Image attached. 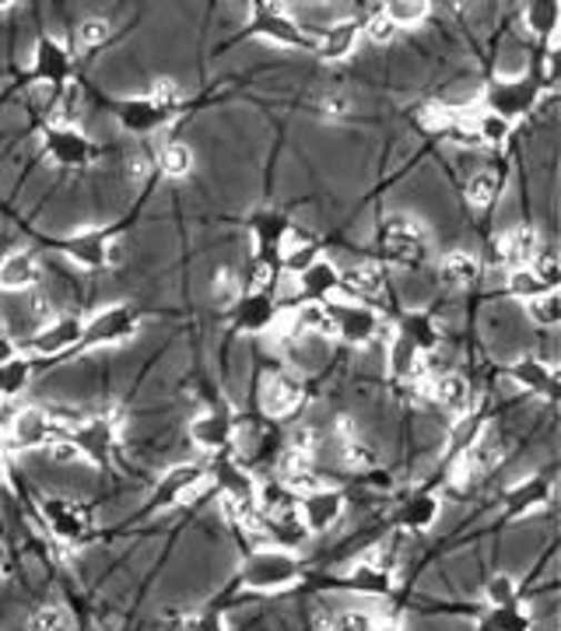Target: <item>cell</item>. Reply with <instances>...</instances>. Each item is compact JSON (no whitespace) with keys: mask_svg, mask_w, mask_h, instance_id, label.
I'll list each match as a JSON object with an SVG mask.
<instances>
[{"mask_svg":"<svg viewBox=\"0 0 561 631\" xmlns=\"http://www.w3.org/2000/svg\"><path fill=\"white\" fill-rule=\"evenodd\" d=\"M250 29L274 42V47H312V42L305 39V29L299 26L295 18L284 14L281 8L274 4H253V18H250Z\"/></svg>","mask_w":561,"mask_h":631,"instance_id":"5bb4252c","label":"cell"},{"mask_svg":"<svg viewBox=\"0 0 561 631\" xmlns=\"http://www.w3.org/2000/svg\"><path fill=\"white\" fill-rule=\"evenodd\" d=\"M71 435V428L63 421H57L50 414V408H21L11 414L8 421V445L18 449V453H36V449H47L57 439Z\"/></svg>","mask_w":561,"mask_h":631,"instance_id":"3957f363","label":"cell"},{"mask_svg":"<svg viewBox=\"0 0 561 631\" xmlns=\"http://www.w3.org/2000/svg\"><path fill=\"white\" fill-rule=\"evenodd\" d=\"M505 288H509V296H512L515 302H533V299L548 296V291H554V288H548L541 278H537L530 267L509 270V274H505Z\"/></svg>","mask_w":561,"mask_h":631,"instance_id":"f35d334b","label":"cell"},{"mask_svg":"<svg viewBox=\"0 0 561 631\" xmlns=\"http://www.w3.org/2000/svg\"><path fill=\"white\" fill-rule=\"evenodd\" d=\"M11 358H18V344H14V337L4 330V333H0V365H8Z\"/></svg>","mask_w":561,"mask_h":631,"instance_id":"db71d44e","label":"cell"},{"mask_svg":"<svg viewBox=\"0 0 561 631\" xmlns=\"http://www.w3.org/2000/svg\"><path fill=\"white\" fill-rule=\"evenodd\" d=\"M537 99H541V84H537L533 74H523V78H502L488 88V112H495V117L502 120H520L527 117V112L537 106Z\"/></svg>","mask_w":561,"mask_h":631,"instance_id":"9c48e42d","label":"cell"},{"mask_svg":"<svg viewBox=\"0 0 561 631\" xmlns=\"http://www.w3.org/2000/svg\"><path fill=\"white\" fill-rule=\"evenodd\" d=\"M393 36H397V26L387 14H372L365 21V39L375 42V47H387V42H393Z\"/></svg>","mask_w":561,"mask_h":631,"instance_id":"816d5d0a","label":"cell"},{"mask_svg":"<svg viewBox=\"0 0 561 631\" xmlns=\"http://www.w3.org/2000/svg\"><path fill=\"white\" fill-rule=\"evenodd\" d=\"M211 488V473L204 463H176L162 473V481L154 484L151 509H176L193 502L200 491Z\"/></svg>","mask_w":561,"mask_h":631,"instance_id":"8992f818","label":"cell"},{"mask_svg":"<svg viewBox=\"0 0 561 631\" xmlns=\"http://www.w3.org/2000/svg\"><path fill=\"white\" fill-rule=\"evenodd\" d=\"M512 133V123L495 117V112H478V141L481 144H505Z\"/></svg>","mask_w":561,"mask_h":631,"instance_id":"c3c4849f","label":"cell"},{"mask_svg":"<svg viewBox=\"0 0 561 631\" xmlns=\"http://www.w3.org/2000/svg\"><path fill=\"white\" fill-rule=\"evenodd\" d=\"M400 333L408 337V341L421 351V354H429L439 348V330H435V320H429V316H421V312H411L408 320L400 323Z\"/></svg>","mask_w":561,"mask_h":631,"instance_id":"ab89813d","label":"cell"},{"mask_svg":"<svg viewBox=\"0 0 561 631\" xmlns=\"http://www.w3.org/2000/svg\"><path fill=\"white\" fill-rule=\"evenodd\" d=\"M71 442L78 449L81 463H109L112 453H117V442H120V428L112 418L106 414H92V418H81L78 424H71Z\"/></svg>","mask_w":561,"mask_h":631,"instance_id":"52a82bcc","label":"cell"},{"mask_svg":"<svg viewBox=\"0 0 561 631\" xmlns=\"http://www.w3.org/2000/svg\"><path fill=\"white\" fill-rule=\"evenodd\" d=\"M499 197V172L495 169H478L467 176V204L474 211H488Z\"/></svg>","mask_w":561,"mask_h":631,"instance_id":"e575fe53","label":"cell"},{"mask_svg":"<svg viewBox=\"0 0 561 631\" xmlns=\"http://www.w3.org/2000/svg\"><path fill=\"white\" fill-rule=\"evenodd\" d=\"M295 284H299V296L305 299V302H323V299H330L337 288H341V270H337L330 260H317L312 267H305L302 274L295 278Z\"/></svg>","mask_w":561,"mask_h":631,"instance_id":"83f0119b","label":"cell"},{"mask_svg":"<svg viewBox=\"0 0 561 631\" xmlns=\"http://www.w3.org/2000/svg\"><path fill=\"white\" fill-rule=\"evenodd\" d=\"M509 379L515 382L520 390H530V393H541V397H558V379H554V369L548 362H541L537 354H520L512 358L509 365Z\"/></svg>","mask_w":561,"mask_h":631,"instance_id":"7402d4cb","label":"cell"},{"mask_svg":"<svg viewBox=\"0 0 561 631\" xmlns=\"http://www.w3.org/2000/svg\"><path fill=\"white\" fill-rule=\"evenodd\" d=\"M481 597H484V607L520 603V579H515L512 572H491L481 585Z\"/></svg>","mask_w":561,"mask_h":631,"instance_id":"8d00e7d4","label":"cell"},{"mask_svg":"<svg viewBox=\"0 0 561 631\" xmlns=\"http://www.w3.org/2000/svg\"><path fill=\"white\" fill-rule=\"evenodd\" d=\"M317 109L323 112V117H344V112H348V99L337 96V92H327V96L317 99Z\"/></svg>","mask_w":561,"mask_h":631,"instance_id":"f5cc1de1","label":"cell"},{"mask_svg":"<svg viewBox=\"0 0 561 631\" xmlns=\"http://www.w3.org/2000/svg\"><path fill=\"white\" fill-rule=\"evenodd\" d=\"M481 278V263L474 253H467V250H453V253H445L439 260V270H435V281L442 288H453V291H463L470 284H478Z\"/></svg>","mask_w":561,"mask_h":631,"instance_id":"4316f807","label":"cell"},{"mask_svg":"<svg viewBox=\"0 0 561 631\" xmlns=\"http://www.w3.org/2000/svg\"><path fill=\"white\" fill-rule=\"evenodd\" d=\"M372 631H403V624L400 621H375Z\"/></svg>","mask_w":561,"mask_h":631,"instance_id":"9f6ffc18","label":"cell"},{"mask_svg":"<svg viewBox=\"0 0 561 631\" xmlns=\"http://www.w3.org/2000/svg\"><path fill=\"white\" fill-rule=\"evenodd\" d=\"M397 296L408 309L429 306L432 296H435V278L424 274V270H400V274H397Z\"/></svg>","mask_w":561,"mask_h":631,"instance_id":"836d02e7","label":"cell"},{"mask_svg":"<svg viewBox=\"0 0 561 631\" xmlns=\"http://www.w3.org/2000/svg\"><path fill=\"white\" fill-rule=\"evenodd\" d=\"M533 628H537V618L520 603L484 607V614L474 624V631H533Z\"/></svg>","mask_w":561,"mask_h":631,"instance_id":"f546056e","label":"cell"},{"mask_svg":"<svg viewBox=\"0 0 561 631\" xmlns=\"http://www.w3.org/2000/svg\"><path fill=\"white\" fill-rule=\"evenodd\" d=\"M42 278L39 257L29 250H14L0 260V291H11V296H21V291H32Z\"/></svg>","mask_w":561,"mask_h":631,"instance_id":"cb8c5ba5","label":"cell"},{"mask_svg":"<svg viewBox=\"0 0 561 631\" xmlns=\"http://www.w3.org/2000/svg\"><path fill=\"white\" fill-rule=\"evenodd\" d=\"M383 14L400 29V26H418V21H424L432 14V8L424 4V0H390V4L383 8Z\"/></svg>","mask_w":561,"mask_h":631,"instance_id":"bcb514c9","label":"cell"},{"mask_svg":"<svg viewBox=\"0 0 561 631\" xmlns=\"http://www.w3.org/2000/svg\"><path fill=\"white\" fill-rule=\"evenodd\" d=\"M29 631H74L71 611L60 603L39 607V611H32V618H29Z\"/></svg>","mask_w":561,"mask_h":631,"instance_id":"7bdbcfd3","label":"cell"},{"mask_svg":"<svg viewBox=\"0 0 561 631\" xmlns=\"http://www.w3.org/2000/svg\"><path fill=\"white\" fill-rule=\"evenodd\" d=\"M179 631H229V621L218 611H197L179 624Z\"/></svg>","mask_w":561,"mask_h":631,"instance_id":"f907efd6","label":"cell"},{"mask_svg":"<svg viewBox=\"0 0 561 631\" xmlns=\"http://www.w3.org/2000/svg\"><path fill=\"white\" fill-rule=\"evenodd\" d=\"M236 323L239 330L246 333H267L274 323H278V316H274V299L271 296H257V291H250L242 302H239V312H236Z\"/></svg>","mask_w":561,"mask_h":631,"instance_id":"1f68e13d","label":"cell"},{"mask_svg":"<svg viewBox=\"0 0 561 631\" xmlns=\"http://www.w3.org/2000/svg\"><path fill=\"white\" fill-rule=\"evenodd\" d=\"M527 320L533 323V330H554L561 320V299L558 291H548V296L527 302Z\"/></svg>","mask_w":561,"mask_h":631,"instance_id":"b9f144b4","label":"cell"},{"mask_svg":"<svg viewBox=\"0 0 561 631\" xmlns=\"http://www.w3.org/2000/svg\"><path fill=\"white\" fill-rule=\"evenodd\" d=\"M117 120L130 133H151L169 120V112L162 106H154L148 96H130L117 106Z\"/></svg>","mask_w":561,"mask_h":631,"instance_id":"d4e9b609","label":"cell"},{"mask_svg":"<svg viewBox=\"0 0 561 631\" xmlns=\"http://www.w3.org/2000/svg\"><path fill=\"white\" fill-rule=\"evenodd\" d=\"M32 382V365L26 358H11L8 365H0V397H18Z\"/></svg>","mask_w":561,"mask_h":631,"instance_id":"ee69618b","label":"cell"},{"mask_svg":"<svg viewBox=\"0 0 561 631\" xmlns=\"http://www.w3.org/2000/svg\"><path fill=\"white\" fill-rule=\"evenodd\" d=\"M42 151L50 154V162L63 166V169H84L96 162V141L81 133L78 127H63V123H50L47 133H42Z\"/></svg>","mask_w":561,"mask_h":631,"instance_id":"ba28073f","label":"cell"},{"mask_svg":"<svg viewBox=\"0 0 561 631\" xmlns=\"http://www.w3.org/2000/svg\"><path fill=\"white\" fill-rule=\"evenodd\" d=\"M193 162H197V154L190 144L183 141H166L159 148V169L169 176V179H187L193 172Z\"/></svg>","mask_w":561,"mask_h":631,"instance_id":"74e56055","label":"cell"},{"mask_svg":"<svg viewBox=\"0 0 561 631\" xmlns=\"http://www.w3.org/2000/svg\"><path fill=\"white\" fill-rule=\"evenodd\" d=\"M109 246H112V239L106 232L84 229V232L67 236L60 242V250H63L67 260H74L84 270H102V267H109Z\"/></svg>","mask_w":561,"mask_h":631,"instance_id":"ffe728a7","label":"cell"},{"mask_svg":"<svg viewBox=\"0 0 561 631\" xmlns=\"http://www.w3.org/2000/svg\"><path fill=\"white\" fill-rule=\"evenodd\" d=\"M253 236H257V242L263 246V250L271 253V250H281V242L288 236V224H284L281 214H260L253 221Z\"/></svg>","mask_w":561,"mask_h":631,"instance_id":"f6af8a7d","label":"cell"},{"mask_svg":"<svg viewBox=\"0 0 561 631\" xmlns=\"http://www.w3.org/2000/svg\"><path fill=\"white\" fill-rule=\"evenodd\" d=\"M375 611L372 607H327L317 618L320 631H372L375 628Z\"/></svg>","mask_w":561,"mask_h":631,"instance_id":"4dcf8cb0","label":"cell"},{"mask_svg":"<svg viewBox=\"0 0 561 631\" xmlns=\"http://www.w3.org/2000/svg\"><path fill=\"white\" fill-rule=\"evenodd\" d=\"M236 439V414L229 408H211L190 421V442L204 453H221Z\"/></svg>","mask_w":561,"mask_h":631,"instance_id":"9a60e30c","label":"cell"},{"mask_svg":"<svg viewBox=\"0 0 561 631\" xmlns=\"http://www.w3.org/2000/svg\"><path fill=\"white\" fill-rule=\"evenodd\" d=\"M358 36H362V29H358L354 21L337 18L333 26H327L317 39H312V47L320 50L323 60H348L358 50Z\"/></svg>","mask_w":561,"mask_h":631,"instance_id":"484cf974","label":"cell"},{"mask_svg":"<svg viewBox=\"0 0 561 631\" xmlns=\"http://www.w3.org/2000/svg\"><path fill=\"white\" fill-rule=\"evenodd\" d=\"M81 337H84V320L74 312H63V316H53V320L42 323L32 337H26V344L32 354L57 358V354L81 348Z\"/></svg>","mask_w":561,"mask_h":631,"instance_id":"8fae6325","label":"cell"},{"mask_svg":"<svg viewBox=\"0 0 561 631\" xmlns=\"http://www.w3.org/2000/svg\"><path fill=\"white\" fill-rule=\"evenodd\" d=\"M32 74L36 81L50 84V88H63L67 78H71V53H67V47L60 39L53 36H42L36 39L32 47Z\"/></svg>","mask_w":561,"mask_h":631,"instance_id":"e0dca14e","label":"cell"},{"mask_svg":"<svg viewBox=\"0 0 561 631\" xmlns=\"http://www.w3.org/2000/svg\"><path fill=\"white\" fill-rule=\"evenodd\" d=\"M341 288L348 291V299L351 302H372L379 299L387 291V274H383V267L372 263V260H358L351 267L341 270Z\"/></svg>","mask_w":561,"mask_h":631,"instance_id":"44dd1931","label":"cell"},{"mask_svg":"<svg viewBox=\"0 0 561 631\" xmlns=\"http://www.w3.org/2000/svg\"><path fill=\"white\" fill-rule=\"evenodd\" d=\"M141 330V316L123 302H112L99 309L92 320H84V337L81 348H112V344H127L133 341Z\"/></svg>","mask_w":561,"mask_h":631,"instance_id":"5b68a950","label":"cell"},{"mask_svg":"<svg viewBox=\"0 0 561 631\" xmlns=\"http://www.w3.org/2000/svg\"><path fill=\"white\" fill-rule=\"evenodd\" d=\"M288 362L295 372H320L327 365L330 358V341H323V337H295V341H288Z\"/></svg>","mask_w":561,"mask_h":631,"instance_id":"d6a6232c","label":"cell"},{"mask_svg":"<svg viewBox=\"0 0 561 631\" xmlns=\"http://www.w3.org/2000/svg\"><path fill=\"white\" fill-rule=\"evenodd\" d=\"M344 582L362 597H390L397 585V572L379 554H369L344 572Z\"/></svg>","mask_w":561,"mask_h":631,"instance_id":"ac0fdd59","label":"cell"},{"mask_svg":"<svg viewBox=\"0 0 561 631\" xmlns=\"http://www.w3.org/2000/svg\"><path fill=\"white\" fill-rule=\"evenodd\" d=\"M299 579H302V561L295 551L260 548L242 565V585L250 593H281L291 590Z\"/></svg>","mask_w":561,"mask_h":631,"instance_id":"7a4b0ae2","label":"cell"},{"mask_svg":"<svg viewBox=\"0 0 561 631\" xmlns=\"http://www.w3.org/2000/svg\"><path fill=\"white\" fill-rule=\"evenodd\" d=\"M8 421H11V411L4 408V400H0V439L8 435Z\"/></svg>","mask_w":561,"mask_h":631,"instance_id":"11a10c76","label":"cell"},{"mask_svg":"<svg viewBox=\"0 0 561 631\" xmlns=\"http://www.w3.org/2000/svg\"><path fill=\"white\" fill-rule=\"evenodd\" d=\"M305 403V387L295 372H271L260 382V408L271 418H295Z\"/></svg>","mask_w":561,"mask_h":631,"instance_id":"4fadbf2b","label":"cell"},{"mask_svg":"<svg viewBox=\"0 0 561 631\" xmlns=\"http://www.w3.org/2000/svg\"><path fill=\"white\" fill-rule=\"evenodd\" d=\"M344 509H348L344 491L327 488V484L299 494V502H295V512H299L305 533H330L337 523L344 520Z\"/></svg>","mask_w":561,"mask_h":631,"instance_id":"30bf717a","label":"cell"},{"mask_svg":"<svg viewBox=\"0 0 561 631\" xmlns=\"http://www.w3.org/2000/svg\"><path fill=\"white\" fill-rule=\"evenodd\" d=\"M424 397H429L435 408L463 418L467 414V403H470V382L460 372L445 369V372L429 375V382H424Z\"/></svg>","mask_w":561,"mask_h":631,"instance_id":"d6986e66","label":"cell"},{"mask_svg":"<svg viewBox=\"0 0 561 631\" xmlns=\"http://www.w3.org/2000/svg\"><path fill=\"white\" fill-rule=\"evenodd\" d=\"M109 39H112V21L109 18H84L81 26L74 29V42H78V50H102L109 47Z\"/></svg>","mask_w":561,"mask_h":631,"instance_id":"60d3db41","label":"cell"},{"mask_svg":"<svg viewBox=\"0 0 561 631\" xmlns=\"http://www.w3.org/2000/svg\"><path fill=\"white\" fill-rule=\"evenodd\" d=\"M541 236H537L533 229H523V224H515V229H505L495 242V257L502 267L515 270V267H530L533 257L541 253Z\"/></svg>","mask_w":561,"mask_h":631,"instance_id":"603a6c76","label":"cell"},{"mask_svg":"<svg viewBox=\"0 0 561 631\" xmlns=\"http://www.w3.org/2000/svg\"><path fill=\"white\" fill-rule=\"evenodd\" d=\"M4 8H8V4H0V11H4Z\"/></svg>","mask_w":561,"mask_h":631,"instance_id":"680465c9","label":"cell"},{"mask_svg":"<svg viewBox=\"0 0 561 631\" xmlns=\"http://www.w3.org/2000/svg\"><path fill=\"white\" fill-rule=\"evenodd\" d=\"M154 106H162L166 112H172L179 102H183V92H179V81H172V78H162V81H154V88H151V96H148Z\"/></svg>","mask_w":561,"mask_h":631,"instance_id":"681fc988","label":"cell"},{"mask_svg":"<svg viewBox=\"0 0 561 631\" xmlns=\"http://www.w3.org/2000/svg\"><path fill=\"white\" fill-rule=\"evenodd\" d=\"M42 512V523H47L50 537L57 544H67V548H81L92 540V515H88L78 502L63 499V494H50V499H42L39 505Z\"/></svg>","mask_w":561,"mask_h":631,"instance_id":"277c9868","label":"cell"},{"mask_svg":"<svg viewBox=\"0 0 561 631\" xmlns=\"http://www.w3.org/2000/svg\"><path fill=\"white\" fill-rule=\"evenodd\" d=\"M375 239H379V250H383L387 260H393L400 270H421L424 260L432 253V242H429V232L421 229V221L414 214H387L379 221L375 229Z\"/></svg>","mask_w":561,"mask_h":631,"instance_id":"6da1fadb","label":"cell"},{"mask_svg":"<svg viewBox=\"0 0 561 631\" xmlns=\"http://www.w3.org/2000/svg\"><path fill=\"white\" fill-rule=\"evenodd\" d=\"M442 520V499L432 491H418L414 499L400 509V527L408 533H429Z\"/></svg>","mask_w":561,"mask_h":631,"instance_id":"f1b7e54d","label":"cell"},{"mask_svg":"<svg viewBox=\"0 0 561 631\" xmlns=\"http://www.w3.org/2000/svg\"><path fill=\"white\" fill-rule=\"evenodd\" d=\"M4 565H8V551L0 548V572H4Z\"/></svg>","mask_w":561,"mask_h":631,"instance_id":"6f0895ef","label":"cell"},{"mask_svg":"<svg viewBox=\"0 0 561 631\" xmlns=\"http://www.w3.org/2000/svg\"><path fill=\"white\" fill-rule=\"evenodd\" d=\"M551 481L541 478V473H530V478L515 481L512 488H505V499H502V512L505 520H523V515L541 512L551 502Z\"/></svg>","mask_w":561,"mask_h":631,"instance_id":"2e32d148","label":"cell"},{"mask_svg":"<svg viewBox=\"0 0 561 631\" xmlns=\"http://www.w3.org/2000/svg\"><path fill=\"white\" fill-rule=\"evenodd\" d=\"M239 291H242V281H239V274H236V267L221 263V267L214 270V281H211L214 302H218V306H229V302L239 299Z\"/></svg>","mask_w":561,"mask_h":631,"instance_id":"7dc6e473","label":"cell"},{"mask_svg":"<svg viewBox=\"0 0 561 631\" xmlns=\"http://www.w3.org/2000/svg\"><path fill=\"white\" fill-rule=\"evenodd\" d=\"M558 21H561V8L558 4H527L523 8V26L533 39L551 42L558 36Z\"/></svg>","mask_w":561,"mask_h":631,"instance_id":"d590c367","label":"cell"},{"mask_svg":"<svg viewBox=\"0 0 561 631\" xmlns=\"http://www.w3.org/2000/svg\"><path fill=\"white\" fill-rule=\"evenodd\" d=\"M330 320H333V337H341L351 348H369L379 337V316L375 309L362 302H341V306H327Z\"/></svg>","mask_w":561,"mask_h":631,"instance_id":"7c38bea8","label":"cell"}]
</instances>
